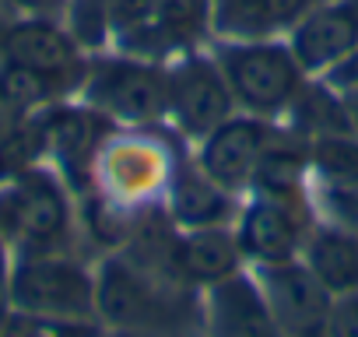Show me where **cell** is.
I'll list each match as a JSON object with an SVG mask.
<instances>
[{
	"mask_svg": "<svg viewBox=\"0 0 358 337\" xmlns=\"http://www.w3.org/2000/svg\"><path fill=\"white\" fill-rule=\"evenodd\" d=\"M25 120H29V116L15 113V109L4 102V99H0V141H8V137H11V134H15L22 123H25Z\"/></svg>",
	"mask_w": 358,
	"mask_h": 337,
	"instance_id": "4316f807",
	"label": "cell"
},
{
	"mask_svg": "<svg viewBox=\"0 0 358 337\" xmlns=\"http://www.w3.org/2000/svg\"><path fill=\"white\" fill-rule=\"evenodd\" d=\"M179 162L169 158V151L144 134L127 137H106L99 162H95V183L106 201L127 211H141L148 204H158L165 197V187L172 180V168Z\"/></svg>",
	"mask_w": 358,
	"mask_h": 337,
	"instance_id": "ba28073f",
	"label": "cell"
},
{
	"mask_svg": "<svg viewBox=\"0 0 358 337\" xmlns=\"http://www.w3.org/2000/svg\"><path fill=\"white\" fill-rule=\"evenodd\" d=\"M278 123L250 116V113H232L225 123H218L208 137L197 141V165L204 173L225 187L229 194H250L257 165L264 158V148L271 144Z\"/></svg>",
	"mask_w": 358,
	"mask_h": 337,
	"instance_id": "30bf717a",
	"label": "cell"
},
{
	"mask_svg": "<svg viewBox=\"0 0 358 337\" xmlns=\"http://www.w3.org/2000/svg\"><path fill=\"white\" fill-rule=\"evenodd\" d=\"M0 337H106V327L92 320H60L11 309L0 320Z\"/></svg>",
	"mask_w": 358,
	"mask_h": 337,
	"instance_id": "7402d4cb",
	"label": "cell"
},
{
	"mask_svg": "<svg viewBox=\"0 0 358 337\" xmlns=\"http://www.w3.org/2000/svg\"><path fill=\"white\" fill-rule=\"evenodd\" d=\"M232 113L239 109L215 53L208 57L187 50L172 64H165V120L176 127L179 137L201 141Z\"/></svg>",
	"mask_w": 358,
	"mask_h": 337,
	"instance_id": "52a82bcc",
	"label": "cell"
},
{
	"mask_svg": "<svg viewBox=\"0 0 358 337\" xmlns=\"http://www.w3.org/2000/svg\"><path fill=\"white\" fill-rule=\"evenodd\" d=\"M288 46L309 78H327L358 53V0H316L288 32Z\"/></svg>",
	"mask_w": 358,
	"mask_h": 337,
	"instance_id": "7c38bea8",
	"label": "cell"
},
{
	"mask_svg": "<svg viewBox=\"0 0 358 337\" xmlns=\"http://www.w3.org/2000/svg\"><path fill=\"white\" fill-rule=\"evenodd\" d=\"M309 168L320 187H358V134H320L309 137Z\"/></svg>",
	"mask_w": 358,
	"mask_h": 337,
	"instance_id": "44dd1931",
	"label": "cell"
},
{
	"mask_svg": "<svg viewBox=\"0 0 358 337\" xmlns=\"http://www.w3.org/2000/svg\"><path fill=\"white\" fill-rule=\"evenodd\" d=\"M11 313V260H8V243L0 239V320Z\"/></svg>",
	"mask_w": 358,
	"mask_h": 337,
	"instance_id": "484cf974",
	"label": "cell"
},
{
	"mask_svg": "<svg viewBox=\"0 0 358 337\" xmlns=\"http://www.w3.org/2000/svg\"><path fill=\"white\" fill-rule=\"evenodd\" d=\"M11 309L99 323L95 271H88L67 250L18 253V260L11 264Z\"/></svg>",
	"mask_w": 358,
	"mask_h": 337,
	"instance_id": "8992f818",
	"label": "cell"
},
{
	"mask_svg": "<svg viewBox=\"0 0 358 337\" xmlns=\"http://www.w3.org/2000/svg\"><path fill=\"white\" fill-rule=\"evenodd\" d=\"M0 60H15L32 71L53 74L67 81L71 88H81L85 71H88V60L81 57V43L74 39V32L60 29L50 18L11 22L4 36H0Z\"/></svg>",
	"mask_w": 358,
	"mask_h": 337,
	"instance_id": "5bb4252c",
	"label": "cell"
},
{
	"mask_svg": "<svg viewBox=\"0 0 358 337\" xmlns=\"http://www.w3.org/2000/svg\"><path fill=\"white\" fill-rule=\"evenodd\" d=\"M169 218L179 229H211V225H232L239 215L236 194L218 187L197 162H179L172 168V180L162 197Z\"/></svg>",
	"mask_w": 358,
	"mask_h": 337,
	"instance_id": "9a60e30c",
	"label": "cell"
},
{
	"mask_svg": "<svg viewBox=\"0 0 358 337\" xmlns=\"http://www.w3.org/2000/svg\"><path fill=\"white\" fill-rule=\"evenodd\" d=\"M313 225H316L313 204L274 201L260 194H250V204H243L232 222L243 260L253 267H274V264L299 260Z\"/></svg>",
	"mask_w": 358,
	"mask_h": 337,
	"instance_id": "9c48e42d",
	"label": "cell"
},
{
	"mask_svg": "<svg viewBox=\"0 0 358 337\" xmlns=\"http://www.w3.org/2000/svg\"><path fill=\"white\" fill-rule=\"evenodd\" d=\"M341 95H344V109H348V123H351V130L358 134V85H355V88H344Z\"/></svg>",
	"mask_w": 358,
	"mask_h": 337,
	"instance_id": "83f0119b",
	"label": "cell"
},
{
	"mask_svg": "<svg viewBox=\"0 0 358 337\" xmlns=\"http://www.w3.org/2000/svg\"><path fill=\"white\" fill-rule=\"evenodd\" d=\"M299 260L323 285L330 299L358 292V236L351 229L334 222H316Z\"/></svg>",
	"mask_w": 358,
	"mask_h": 337,
	"instance_id": "d6986e66",
	"label": "cell"
},
{
	"mask_svg": "<svg viewBox=\"0 0 358 337\" xmlns=\"http://www.w3.org/2000/svg\"><path fill=\"white\" fill-rule=\"evenodd\" d=\"M330 337H358V292L330 302Z\"/></svg>",
	"mask_w": 358,
	"mask_h": 337,
	"instance_id": "cb8c5ba5",
	"label": "cell"
},
{
	"mask_svg": "<svg viewBox=\"0 0 358 337\" xmlns=\"http://www.w3.org/2000/svg\"><path fill=\"white\" fill-rule=\"evenodd\" d=\"M211 32V0H109V39L120 53L169 60Z\"/></svg>",
	"mask_w": 358,
	"mask_h": 337,
	"instance_id": "3957f363",
	"label": "cell"
},
{
	"mask_svg": "<svg viewBox=\"0 0 358 337\" xmlns=\"http://www.w3.org/2000/svg\"><path fill=\"white\" fill-rule=\"evenodd\" d=\"M330 88H337V92H344V88H355L358 85V53L355 57H348L341 67H334L327 78H323Z\"/></svg>",
	"mask_w": 358,
	"mask_h": 337,
	"instance_id": "d4e9b609",
	"label": "cell"
},
{
	"mask_svg": "<svg viewBox=\"0 0 358 337\" xmlns=\"http://www.w3.org/2000/svg\"><path fill=\"white\" fill-rule=\"evenodd\" d=\"M71 92H78V88H71L67 81H60L53 74L32 71L15 60H0V99L22 116H36V113L57 106Z\"/></svg>",
	"mask_w": 358,
	"mask_h": 337,
	"instance_id": "ffe728a7",
	"label": "cell"
},
{
	"mask_svg": "<svg viewBox=\"0 0 358 337\" xmlns=\"http://www.w3.org/2000/svg\"><path fill=\"white\" fill-rule=\"evenodd\" d=\"M316 0H211L215 39H288Z\"/></svg>",
	"mask_w": 358,
	"mask_h": 337,
	"instance_id": "2e32d148",
	"label": "cell"
},
{
	"mask_svg": "<svg viewBox=\"0 0 358 337\" xmlns=\"http://www.w3.org/2000/svg\"><path fill=\"white\" fill-rule=\"evenodd\" d=\"M197 302V288L162 278L123 250H113L95 267V316L113 334H172L187 323V313Z\"/></svg>",
	"mask_w": 358,
	"mask_h": 337,
	"instance_id": "6da1fadb",
	"label": "cell"
},
{
	"mask_svg": "<svg viewBox=\"0 0 358 337\" xmlns=\"http://www.w3.org/2000/svg\"><path fill=\"white\" fill-rule=\"evenodd\" d=\"M215 60L229 81L239 113L285 120L309 85L288 39H215Z\"/></svg>",
	"mask_w": 358,
	"mask_h": 337,
	"instance_id": "7a4b0ae2",
	"label": "cell"
},
{
	"mask_svg": "<svg viewBox=\"0 0 358 337\" xmlns=\"http://www.w3.org/2000/svg\"><path fill=\"white\" fill-rule=\"evenodd\" d=\"M85 102L102 113L109 123L123 127H151L165 120V64L120 53V57H95L85 71Z\"/></svg>",
	"mask_w": 358,
	"mask_h": 337,
	"instance_id": "5b68a950",
	"label": "cell"
},
{
	"mask_svg": "<svg viewBox=\"0 0 358 337\" xmlns=\"http://www.w3.org/2000/svg\"><path fill=\"white\" fill-rule=\"evenodd\" d=\"M201 334L204 337H281L271 302L253 271H236L201 288Z\"/></svg>",
	"mask_w": 358,
	"mask_h": 337,
	"instance_id": "4fadbf2b",
	"label": "cell"
},
{
	"mask_svg": "<svg viewBox=\"0 0 358 337\" xmlns=\"http://www.w3.org/2000/svg\"><path fill=\"white\" fill-rule=\"evenodd\" d=\"M176 271L190 288H208L222 278H232L243 271V250L232 225H211V229H179L176 236Z\"/></svg>",
	"mask_w": 358,
	"mask_h": 337,
	"instance_id": "e0dca14e",
	"label": "cell"
},
{
	"mask_svg": "<svg viewBox=\"0 0 358 337\" xmlns=\"http://www.w3.org/2000/svg\"><path fill=\"white\" fill-rule=\"evenodd\" d=\"M74 232V211L60 176L50 168H25L0 190V239L18 246V253L67 250Z\"/></svg>",
	"mask_w": 358,
	"mask_h": 337,
	"instance_id": "277c9868",
	"label": "cell"
},
{
	"mask_svg": "<svg viewBox=\"0 0 358 337\" xmlns=\"http://www.w3.org/2000/svg\"><path fill=\"white\" fill-rule=\"evenodd\" d=\"M281 337H330V295L306 271L302 260L253 267Z\"/></svg>",
	"mask_w": 358,
	"mask_h": 337,
	"instance_id": "8fae6325",
	"label": "cell"
},
{
	"mask_svg": "<svg viewBox=\"0 0 358 337\" xmlns=\"http://www.w3.org/2000/svg\"><path fill=\"white\" fill-rule=\"evenodd\" d=\"M320 211L327 222L358 236V187H320Z\"/></svg>",
	"mask_w": 358,
	"mask_h": 337,
	"instance_id": "603a6c76",
	"label": "cell"
},
{
	"mask_svg": "<svg viewBox=\"0 0 358 337\" xmlns=\"http://www.w3.org/2000/svg\"><path fill=\"white\" fill-rule=\"evenodd\" d=\"M309 137L292 130L288 123L274 130L271 144L264 148V158L257 165V176L250 194L274 197V201H295L309 204Z\"/></svg>",
	"mask_w": 358,
	"mask_h": 337,
	"instance_id": "ac0fdd59",
	"label": "cell"
}]
</instances>
